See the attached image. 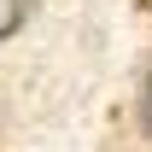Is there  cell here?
Returning <instances> with one entry per match:
<instances>
[{"instance_id":"2","label":"cell","mask_w":152,"mask_h":152,"mask_svg":"<svg viewBox=\"0 0 152 152\" xmlns=\"http://www.w3.org/2000/svg\"><path fill=\"white\" fill-rule=\"evenodd\" d=\"M140 129L152 134V58H146V94H140Z\"/></svg>"},{"instance_id":"1","label":"cell","mask_w":152,"mask_h":152,"mask_svg":"<svg viewBox=\"0 0 152 152\" xmlns=\"http://www.w3.org/2000/svg\"><path fill=\"white\" fill-rule=\"evenodd\" d=\"M29 12H35V0H0V41H12L29 23Z\"/></svg>"}]
</instances>
